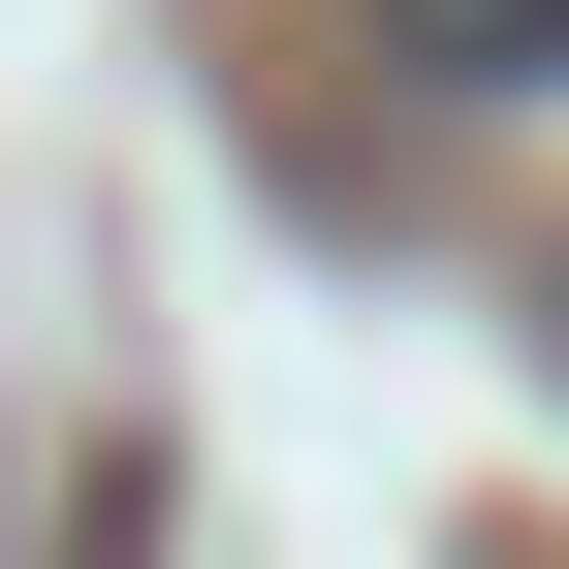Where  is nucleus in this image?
<instances>
[{
    "mask_svg": "<svg viewBox=\"0 0 569 569\" xmlns=\"http://www.w3.org/2000/svg\"><path fill=\"white\" fill-rule=\"evenodd\" d=\"M411 96H569V0H380Z\"/></svg>",
    "mask_w": 569,
    "mask_h": 569,
    "instance_id": "f257e3e1",
    "label": "nucleus"
},
{
    "mask_svg": "<svg viewBox=\"0 0 569 569\" xmlns=\"http://www.w3.org/2000/svg\"><path fill=\"white\" fill-rule=\"evenodd\" d=\"M538 348H569V253H538Z\"/></svg>",
    "mask_w": 569,
    "mask_h": 569,
    "instance_id": "f03ea898",
    "label": "nucleus"
}]
</instances>
